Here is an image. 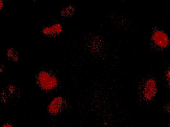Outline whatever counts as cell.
<instances>
[{
  "instance_id": "obj_1",
  "label": "cell",
  "mask_w": 170,
  "mask_h": 127,
  "mask_svg": "<svg viewBox=\"0 0 170 127\" xmlns=\"http://www.w3.org/2000/svg\"><path fill=\"white\" fill-rule=\"evenodd\" d=\"M39 81L41 86L46 90L53 88L57 83L56 79L46 73H42L40 75Z\"/></svg>"
},
{
  "instance_id": "obj_2",
  "label": "cell",
  "mask_w": 170,
  "mask_h": 127,
  "mask_svg": "<svg viewBox=\"0 0 170 127\" xmlns=\"http://www.w3.org/2000/svg\"><path fill=\"white\" fill-rule=\"evenodd\" d=\"M157 91L156 82L152 79H150L146 82L145 85L143 94L147 99L150 100L155 96Z\"/></svg>"
},
{
  "instance_id": "obj_3",
  "label": "cell",
  "mask_w": 170,
  "mask_h": 127,
  "mask_svg": "<svg viewBox=\"0 0 170 127\" xmlns=\"http://www.w3.org/2000/svg\"><path fill=\"white\" fill-rule=\"evenodd\" d=\"M153 39L157 45L162 48L166 47L168 43V37L164 32L161 31H157L155 32L153 35Z\"/></svg>"
},
{
  "instance_id": "obj_4",
  "label": "cell",
  "mask_w": 170,
  "mask_h": 127,
  "mask_svg": "<svg viewBox=\"0 0 170 127\" xmlns=\"http://www.w3.org/2000/svg\"><path fill=\"white\" fill-rule=\"evenodd\" d=\"M63 103V100L61 97L56 98L49 105L48 107L49 110L53 114L57 113L60 110Z\"/></svg>"
},
{
  "instance_id": "obj_5",
  "label": "cell",
  "mask_w": 170,
  "mask_h": 127,
  "mask_svg": "<svg viewBox=\"0 0 170 127\" xmlns=\"http://www.w3.org/2000/svg\"><path fill=\"white\" fill-rule=\"evenodd\" d=\"M167 79L169 81L170 80V71H169L168 72L167 75Z\"/></svg>"
}]
</instances>
